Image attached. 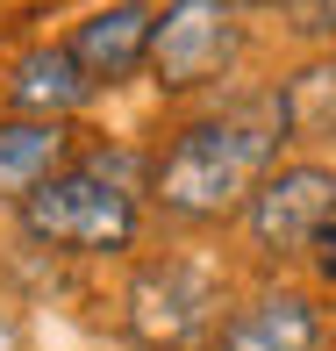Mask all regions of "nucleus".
Returning a JSON list of instances; mask_svg holds the SVG:
<instances>
[{
    "label": "nucleus",
    "mask_w": 336,
    "mask_h": 351,
    "mask_svg": "<svg viewBox=\"0 0 336 351\" xmlns=\"http://www.w3.org/2000/svg\"><path fill=\"white\" fill-rule=\"evenodd\" d=\"M279 143H286V115L265 122V115H250V108L201 115V122H186V130L157 151L151 201L172 222H186V230H215V222L250 208V194L265 186V172L279 165Z\"/></svg>",
    "instance_id": "nucleus-1"
},
{
    "label": "nucleus",
    "mask_w": 336,
    "mask_h": 351,
    "mask_svg": "<svg viewBox=\"0 0 336 351\" xmlns=\"http://www.w3.org/2000/svg\"><path fill=\"white\" fill-rule=\"evenodd\" d=\"M22 237L43 251H65V258H115L136 244L143 208L122 180H107L101 165H65L57 180H43L22 201Z\"/></svg>",
    "instance_id": "nucleus-2"
},
{
    "label": "nucleus",
    "mask_w": 336,
    "mask_h": 351,
    "mask_svg": "<svg viewBox=\"0 0 336 351\" xmlns=\"http://www.w3.org/2000/svg\"><path fill=\"white\" fill-rule=\"evenodd\" d=\"M250 244L265 258H308L336 237V165H272L265 186L250 194Z\"/></svg>",
    "instance_id": "nucleus-3"
},
{
    "label": "nucleus",
    "mask_w": 336,
    "mask_h": 351,
    "mask_svg": "<svg viewBox=\"0 0 336 351\" xmlns=\"http://www.w3.org/2000/svg\"><path fill=\"white\" fill-rule=\"evenodd\" d=\"M244 51V22L236 0H165L151 29V79L165 93H194L215 86Z\"/></svg>",
    "instance_id": "nucleus-4"
},
{
    "label": "nucleus",
    "mask_w": 336,
    "mask_h": 351,
    "mask_svg": "<svg viewBox=\"0 0 336 351\" xmlns=\"http://www.w3.org/2000/svg\"><path fill=\"white\" fill-rule=\"evenodd\" d=\"M129 330L157 351H194V337L222 330V287L194 258H157L129 287Z\"/></svg>",
    "instance_id": "nucleus-5"
},
{
    "label": "nucleus",
    "mask_w": 336,
    "mask_h": 351,
    "mask_svg": "<svg viewBox=\"0 0 336 351\" xmlns=\"http://www.w3.org/2000/svg\"><path fill=\"white\" fill-rule=\"evenodd\" d=\"M151 29H157V8L115 0V8L86 14V22L72 29L65 51L79 58V72L93 79V93H101V86H122V79H136L143 65H151Z\"/></svg>",
    "instance_id": "nucleus-6"
},
{
    "label": "nucleus",
    "mask_w": 336,
    "mask_h": 351,
    "mask_svg": "<svg viewBox=\"0 0 336 351\" xmlns=\"http://www.w3.org/2000/svg\"><path fill=\"white\" fill-rule=\"evenodd\" d=\"M222 351H322V308L300 287H265L222 315Z\"/></svg>",
    "instance_id": "nucleus-7"
},
{
    "label": "nucleus",
    "mask_w": 336,
    "mask_h": 351,
    "mask_svg": "<svg viewBox=\"0 0 336 351\" xmlns=\"http://www.w3.org/2000/svg\"><path fill=\"white\" fill-rule=\"evenodd\" d=\"M86 101H93V79L79 72V58L65 51V43H43V51L14 58V72H8V108H14V115H29V122H65V115H79Z\"/></svg>",
    "instance_id": "nucleus-8"
},
{
    "label": "nucleus",
    "mask_w": 336,
    "mask_h": 351,
    "mask_svg": "<svg viewBox=\"0 0 336 351\" xmlns=\"http://www.w3.org/2000/svg\"><path fill=\"white\" fill-rule=\"evenodd\" d=\"M72 165V122H29V115H8L0 122V201L22 208L43 180Z\"/></svg>",
    "instance_id": "nucleus-9"
},
{
    "label": "nucleus",
    "mask_w": 336,
    "mask_h": 351,
    "mask_svg": "<svg viewBox=\"0 0 336 351\" xmlns=\"http://www.w3.org/2000/svg\"><path fill=\"white\" fill-rule=\"evenodd\" d=\"M300 14H308L315 36H336V0H300Z\"/></svg>",
    "instance_id": "nucleus-10"
},
{
    "label": "nucleus",
    "mask_w": 336,
    "mask_h": 351,
    "mask_svg": "<svg viewBox=\"0 0 336 351\" xmlns=\"http://www.w3.org/2000/svg\"><path fill=\"white\" fill-rule=\"evenodd\" d=\"M0 351H22V344H14V323H0Z\"/></svg>",
    "instance_id": "nucleus-11"
},
{
    "label": "nucleus",
    "mask_w": 336,
    "mask_h": 351,
    "mask_svg": "<svg viewBox=\"0 0 336 351\" xmlns=\"http://www.w3.org/2000/svg\"><path fill=\"white\" fill-rule=\"evenodd\" d=\"M236 8H244V0H236ZM258 8H272V0H258ZM294 8H300V0H294Z\"/></svg>",
    "instance_id": "nucleus-12"
},
{
    "label": "nucleus",
    "mask_w": 336,
    "mask_h": 351,
    "mask_svg": "<svg viewBox=\"0 0 336 351\" xmlns=\"http://www.w3.org/2000/svg\"><path fill=\"white\" fill-rule=\"evenodd\" d=\"M194 351H201V344H194Z\"/></svg>",
    "instance_id": "nucleus-13"
}]
</instances>
